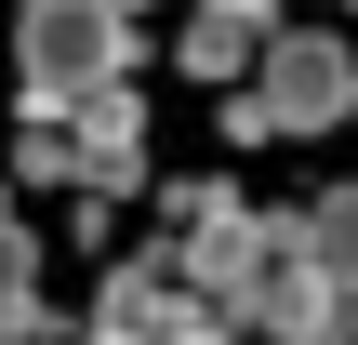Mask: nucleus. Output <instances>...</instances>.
<instances>
[{
    "label": "nucleus",
    "instance_id": "8",
    "mask_svg": "<svg viewBox=\"0 0 358 345\" xmlns=\"http://www.w3.org/2000/svg\"><path fill=\"white\" fill-rule=\"evenodd\" d=\"M27 279H40V239H27V226H0V293H27Z\"/></svg>",
    "mask_w": 358,
    "mask_h": 345
},
{
    "label": "nucleus",
    "instance_id": "1",
    "mask_svg": "<svg viewBox=\"0 0 358 345\" xmlns=\"http://www.w3.org/2000/svg\"><path fill=\"white\" fill-rule=\"evenodd\" d=\"M13 66H27V106L66 120V106L120 93V66H133V13H120V0H13Z\"/></svg>",
    "mask_w": 358,
    "mask_h": 345
},
{
    "label": "nucleus",
    "instance_id": "5",
    "mask_svg": "<svg viewBox=\"0 0 358 345\" xmlns=\"http://www.w3.org/2000/svg\"><path fill=\"white\" fill-rule=\"evenodd\" d=\"M252 53H266V27H239V13H199L186 27V66L199 80H252Z\"/></svg>",
    "mask_w": 358,
    "mask_h": 345
},
{
    "label": "nucleus",
    "instance_id": "6",
    "mask_svg": "<svg viewBox=\"0 0 358 345\" xmlns=\"http://www.w3.org/2000/svg\"><path fill=\"white\" fill-rule=\"evenodd\" d=\"M0 186H80V133L27 120V133H13V173H0Z\"/></svg>",
    "mask_w": 358,
    "mask_h": 345
},
{
    "label": "nucleus",
    "instance_id": "9",
    "mask_svg": "<svg viewBox=\"0 0 358 345\" xmlns=\"http://www.w3.org/2000/svg\"><path fill=\"white\" fill-rule=\"evenodd\" d=\"M199 13H239V27H266V13H279V0H199Z\"/></svg>",
    "mask_w": 358,
    "mask_h": 345
},
{
    "label": "nucleus",
    "instance_id": "4",
    "mask_svg": "<svg viewBox=\"0 0 358 345\" xmlns=\"http://www.w3.org/2000/svg\"><path fill=\"white\" fill-rule=\"evenodd\" d=\"M292 239H306V266H319L332 293H358V186H332V199H306V213H292Z\"/></svg>",
    "mask_w": 358,
    "mask_h": 345
},
{
    "label": "nucleus",
    "instance_id": "3",
    "mask_svg": "<svg viewBox=\"0 0 358 345\" xmlns=\"http://www.w3.org/2000/svg\"><path fill=\"white\" fill-rule=\"evenodd\" d=\"M186 319H199V306L173 293V266H159V253H146V266H120V279L93 293V332H186Z\"/></svg>",
    "mask_w": 358,
    "mask_h": 345
},
{
    "label": "nucleus",
    "instance_id": "2",
    "mask_svg": "<svg viewBox=\"0 0 358 345\" xmlns=\"http://www.w3.org/2000/svg\"><path fill=\"white\" fill-rule=\"evenodd\" d=\"M252 93H266L279 133H332V120H358V53H345V27H279V40L252 53Z\"/></svg>",
    "mask_w": 358,
    "mask_h": 345
},
{
    "label": "nucleus",
    "instance_id": "11",
    "mask_svg": "<svg viewBox=\"0 0 358 345\" xmlns=\"http://www.w3.org/2000/svg\"><path fill=\"white\" fill-rule=\"evenodd\" d=\"M345 13H358V0H345Z\"/></svg>",
    "mask_w": 358,
    "mask_h": 345
},
{
    "label": "nucleus",
    "instance_id": "12",
    "mask_svg": "<svg viewBox=\"0 0 358 345\" xmlns=\"http://www.w3.org/2000/svg\"><path fill=\"white\" fill-rule=\"evenodd\" d=\"M345 345H358V332H345Z\"/></svg>",
    "mask_w": 358,
    "mask_h": 345
},
{
    "label": "nucleus",
    "instance_id": "10",
    "mask_svg": "<svg viewBox=\"0 0 358 345\" xmlns=\"http://www.w3.org/2000/svg\"><path fill=\"white\" fill-rule=\"evenodd\" d=\"M0 226H13V186H0Z\"/></svg>",
    "mask_w": 358,
    "mask_h": 345
},
{
    "label": "nucleus",
    "instance_id": "7",
    "mask_svg": "<svg viewBox=\"0 0 358 345\" xmlns=\"http://www.w3.org/2000/svg\"><path fill=\"white\" fill-rule=\"evenodd\" d=\"M80 345H239V332H213V319H186V332H80Z\"/></svg>",
    "mask_w": 358,
    "mask_h": 345
}]
</instances>
